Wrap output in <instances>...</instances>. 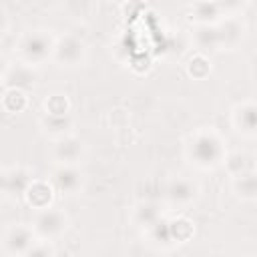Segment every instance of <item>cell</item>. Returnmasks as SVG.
Listing matches in <instances>:
<instances>
[{"mask_svg": "<svg viewBox=\"0 0 257 257\" xmlns=\"http://www.w3.org/2000/svg\"><path fill=\"white\" fill-rule=\"evenodd\" d=\"M189 159L201 169H213L225 159V143L213 131H199L187 145Z\"/></svg>", "mask_w": 257, "mask_h": 257, "instance_id": "1", "label": "cell"}, {"mask_svg": "<svg viewBox=\"0 0 257 257\" xmlns=\"http://www.w3.org/2000/svg\"><path fill=\"white\" fill-rule=\"evenodd\" d=\"M16 48L26 64H40L54 52V40L44 30H30L18 40Z\"/></svg>", "mask_w": 257, "mask_h": 257, "instance_id": "2", "label": "cell"}, {"mask_svg": "<svg viewBox=\"0 0 257 257\" xmlns=\"http://www.w3.org/2000/svg\"><path fill=\"white\" fill-rule=\"evenodd\" d=\"M66 225H68L66 215L62 211H58V209H50L48 207V209H40L38 211V215L32 221V231H34L36 237L48 241V239H54V237L62 235Z\"/></svg>", "mask_w": 257, "mask_h": 257, "instance_id": "3", "label": "cell"}, {"mask_svg": "<svg viewBox=\"0 0 257 257\" xmlns=\"http://www.w3.org/2000/svg\"><path fill=\"white\" fill-rule=\"evenodd\" d=\"M52 56L62 66H78L84 60V56H86V46H84V42L78 36L66 34L64 38H60L54 44Z\"/></svg>", "mask_w": 257, "mask_h": 257, "instance_id": "4", "label": "cell"}, {"mask_svg": "<svg viewBox=\"0 0 257 257\" xmlns=\"http://www.w3.org/2000/svg\"><path fill=\"white\" fill-rule=\"evenodd\" d=\"M34 243H36V235H34L32 227H26V225L10 227L4 235V239H2L4 251L12 257H22Z\"/></svg>", "mask_w": 257, "mask_h": 257, "instance_id": "5", "label": "cell"}, {"mask_svg": "<svg viewBox=\"0 0 257 257\" xmlns=\"http://www.w3.org/2000/svg\"><path fill=\"white\" fill-rule=\"evenodd\" d=\"M197 193H199V187L183 175L173 177L167 185V199L173 205H189L191 201H195Z\"/></svg>", "mask_w": 257, "mask_h": 257, "instance_id": "6", "label": "cell"}, {"mask_svg": "<svg viewBox=\"0 0 257 257\" xmlns=\"http://www.w3.org/2000/svg\"><path fill=\"white\" fill-rule=\"evenodd\" d=\"M52 185L60 193H76L82 187V173L74 165H58L52 173Z\"/></svg>", "mask_w": 257, "mask_h": 257, "instance_id": "7", "label": "cell"}, {"mask_svg": "<svg viewBox=\"0 0 257 257\" xmlns=\"http://www.w3.org/2000/svg\"><path fill=\"white\" fill-rule=\"evenodd\" d=\"M255 112H257V108H255L253 102H241L239 106H235L233 124L241 135H245V137H253L255 135V126H257Z\"/></svg>", "mask_w": 257, "mask_h": 257, "instance_id": "8", "label": "cell"}, {"mask_svg": "<svg viewBox=\"0 0 257 257\" xmlns=\"http://www.w3.org/2000/svg\"><path fill=\"white\" fill-rule=\"evenodd\" d=\"M82 155V143L74 137H60L54 145V157L60 165H74Z\"/></svg>", "mask_w": 257, "mask_h": 257, "instance_id": "9", "label": "cell"}, {"mask_svg": "<svg viewBox=\"0 0 257 257\" xmlns=\"http://www.w3.org/2000/svg\"><path fill=\"white\" fill-rule=\"evenodd\" d=\"M24 195H26L28 203L34 209H38V211L40 209H48V203L52 199V187L48 183H44V181H32Z\"/></svg>", "mask_w": 257, "mask_h": 257, "instance_id": "10", "label": "cell"}, {"mask_svg": "<svg viewBox=\"0 0 257 257\" xmlns=\"http://www.w3.org/2000/svg\"><path fill=\"white\" fill-rule=\"evenodd\" d=\"M32 179H30V173L26 169H12L10 173H6V189L4 193L6 195H24L30 187Z\"/></svg>", "mask_w": 257, "mask_h": 257, "instance_id": "11", "label": "cell"}, {"mask_svg": "<svg viewBox=\"0 0 257 257\" xmlns=\"http://www.w3.org/2000/svg\"><path fill=\"white\" fill-rule=\"evenodd\" d=\"M233 191L237 193V197H241L243 201H253L255 193H257V181L255 175L251 171L239 173L233 177Z\"/></svg>", "mask_w": 257, "mask_h": 257, "instance_id": "12", "label": "cell"}, {"mask_svg": "<svg viewBox=\"0 0 257 257\" xmlns=\"http://www.w3.org/2000/svg\"><path fill=\"white\" fill-rule=\"evenodd\" d=\"M217 32H219L221 46H227V48L237 46L243 38V26L237 20H225L223 24L217 26Z\"/></svg>", "mask_w": 257, "mask_h": 257, "instance_id": "13", "label": "cell"}, {"mask_svg": "<svg viewBox=\"0 0 257 257\" xmlns=\"http://www.w3.org/2000/svg\"><path fill=\"white\" fill-rule=\"evenodd\" d=\"M221 8L223 6L217 2H197L191 6V14H195V18L201 24H213L221 18Z\"/></svg>", "mask_w": 257, "mask_h": 257, "instance_id": "14", "label": "cell"}, {"mask_svg": "<svg viewBox=\"0 0 257 257\" xmlns=\"http://www.w3.org/2000/svg\"><path fill=\"white\" fill-rule=\"evenodd\" d=\"M161 219V213H159V207L155 203H139L137 209H135V223L143 229H149L151 225H155L157 221Z\"/></svg>", "mask_w": 257, "mask_h": 257, "instance_id": "15", "label": "cell"}, {"mask_svg": "<svg viewBox=\"0 0 257 257\" xmlns=\"http://www.w3.org/2000/svg\"><path fill=\"white\" fill-rule=\"evenodd\" d=\"M197 44H199V48H203V50L221 48L217 26H215V24H201V28H199V32H197Z\"/></svg>", "mask_w": 257, "mask_h": 257, "instance_id": "16", "label": "cell"}, {"mask_svg": "<svg viewBox=\"0 0 257 257\" xmlns=\"http://www.w3.org/2000/svg\"><path fill=\"white\" fill-rule=\"evenodd\" d=\"M42 124L46 126V131L62 137L68 131V126L72 124V118H70V114H44Z\"/></svg>", "mask_w": 257, "mask_h": 257, "instance_id": "17", "label": "cell"}, {"mask_svg": "<svg viewBox=\"0 0 257 257\" xmlns=\"http://www.w3.org/2000/svg\"><path fill=\"white\" fill-rule=\"evenodd\" d=\"M147 233H149L151 241L161 243V245H167V243L173 241V239H171V223H169L167 219H159L155 225H151V227L147 229Z\"/></svg>", "mask_w": 257, "mask_h": 257, "instance_id": "18", "label": "cell"}, {"mask_svg": "<svg viewBox=\"0 0 257 257\" xmlns=\"http://www.w3.org/2000/svg\"><path fill=\"white\" fill-rule=\"evenodd\" d=\"M46 114H68V100L60 94H54L46 100Z\"/></svg>", "mask_w": 257, "mask_h": 257, "instance_id": "19", "label": "cell"}, {"mask_svg": "<svg viewBox=\"0 0 257 257\" xmlns=\"http://www.w3.org/2000/svg\"><path fill=\"white\" fill-rule=\"evenodd\" d=\"M54 255V251H52V247L48 245V243H40V241H36L22 257H52Z\"/></svg>", "mask_w": 257, "mask_h": 257, "instance_id": "20", "label": "cell"}, {"mask_svg": "<svg viewBox=\"0 0 257 257\" xmlns=\"http://www.w3.org/2000/svg\"><path fill=\"white\" fill-rule=\"evenodd\" d=\"M4 28H6V10L0 6V34H2Z\"/></svg>", "mask_w": 257, "mask_h": 257, "instance_id": "21", "label": "cell"}, {"mask_svg": "<svg viewBox=\"0 0 257 257\" xmlns=\"http://www.w3.org/2000/svg\"><path fill=\"white\" fill-rule=\"evenodd\" d=\"M6 70H8V62H6V58L0 54V78L4 76V72H6Z\"/></svg>", "mask_w": 257, "mask_h": 257, "instance_id": "22", "label": "cell"}, {"mask_svg": "<svg viewBox=\"0 0 257 257\" xmlns=\"http://www.w3.org/2000/svg\"><path fill=\"white\" fill-rule=\"evenodd\" d=\"M4 189H6V173L0 171V193H4Z\"/></svg>", "mask_w": 257, "mask_h": 257, "instance_id": "23", "label": "cell"}]
</instances>
